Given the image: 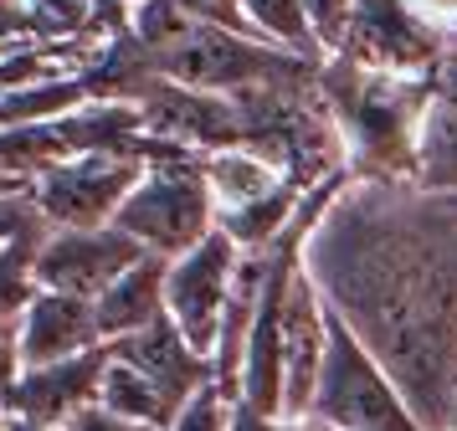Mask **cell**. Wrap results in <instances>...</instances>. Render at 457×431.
Segmentation results:
<instances>
[{
    "instance_id": "obj_17",
    "label": "cell",
    "mask_w": 457,
    "mask_h": 431,
    "mask_svg": "<svg viewBox=\"0 0 457 431\" xmlns=\"http://www.w3.org/2000/svg\"><path fill=\"white\" fill-rule=\"evenodd\" d=\"M98 406L119 410V416H129V421H145V427H154V431H165L170 421H175V410L165 406V395L149 385L129 360H119V349H113V360H108V369H104Z\"/></svg>"
},
{
    "instance_id": "obj_3",
    "label": "cell",
    "mask_w": 457,
    "mask_h": 431,
    "mask_svg": "<svg viewBox=\"0 0 457 431\" xmlns=\"http://www.w3.org/2000/svg\"><path fill=\"white\" fill-rule=\"evenodd\" d=\"M139 46H145L154 82H175L190 93H211V98H242L262 87H313L324 67L288 46H272L247 31H227V26H201L190 16L160 41H139Z\"/></svg>"
},
{
    "instance_id": "obj_25",
    "label": "cell",
    "mask_w": 457,
    "mask_h": 431,
    "mask_svg": "<svg viewBox=\"0 0 457 431\" xmlns=\"http://www.w3.org/2000/svg\"><path fill=\"white\" fill-rule=\"evenodd\" d=\"M67 431H154V427L129 421V416H119V410H108V406H87L83 416H72V421H67Z\"/></svg>"
},
{
    "instance_id": "obj_18",
    "label": "cell",
    "mask_w": 457,
    "mask_h": 431,
    "mask_svg": "<svg viewBox=\"0 0 457 431\" xmlns=\"http://www.w3.org/2000/svg\"><path fill=\"white\" fill-rule=\"evenodd\" d=\"M37 246L42 236L0 246V328H21L26 308L37 303Z\"/></svg>"
},
{
    "instance_id": "obj_8",
    "label": "cell",
    "mask_w": 457,
    "mask_h": 431,
    "mask_svg": "<svg viewBox=\"0 0 457 431\" xmlns=\"http://www.w3.org/2000/svg\"><path fill=\"white\" fill-rule=\"evenodd\" d=\"M447 52L453 41L432 31L406 0H354L350 41L334 62H354L365 72H395V78H427Z\"/></svg>"
},
{
    "instance_id": "obj_24",
    "label": "cell",
    "mask_w": 457,
    "mask_h": 431,
    "mask_svg": "<svg viewBox=\"0 0 457 431\" xmlns=\"http://www.w3.org/2000/svg\"><path fill=\"white\" fill-rule=\"evenodd\" d=\"M21 328H0V401H11V390L21 385Z\"/></svg>"
},
{
    "instance_id": "obj_19",
    "label": "cell",
    "mask_w": 457,
    "mask_h": 431,
    "mask_svg": "<svg viewBox=\"0 0 457 431\" xmlns=\"http://www.w3.org/2000/svg\"><path fill=\"white\" fill-rule=\"evenodd\" d=\"M242 5H247V26L262 41L319 62L313 37H309V0H242Z\"/></svg>"
},
{
    "instance_id": "obj_20",
    "label": "cell",
    "mask_w": 457,
    "mask_h": 431,
    "mask_svg": "<svg viewBox=\"0 0 457 431\" xmlns=\"http://www.w3.org/2000/svg\"><path fill=\"white\" fill-rule=\"evenodd\" d=\"M350 16H354V0H309V37L319 62H334L350 41Z\"/></svg>"
},
{
    "instance_id": "obj_2",
    "label": "cell",
    "mask_w": 457,
    "mask_h": 431,
    "mask_svg": "<svg viewBox=\"0 0 457 431\" xmlns=\"http://www.w3.org/2000/svg\"><path fill=\"white\" fill-rule=\"evenodd\" d=\"M319 93L339 123L350 180L416 185L432 72L427 78H395V72H365L354 62H324Z\"/></svg>"
},
{
    "instance_id": "obj_12",
    "label": "cell",
    "mask_w": 457,
    "mask_h": 431,
    "mask_svg": "<svg viewBox=\"0 0 457 431\" xmlns=\"http://www.w3.org/2000/svg\"><path fill=\"white\" fill-rule=\"evenodd\" d=\"M113 349H119V360H129V365L149 380V385L165 395L170 410L190 406L201 390L216 385V369H211V360L190 344L186 334L170 324V319L149 324L145 334H134V339H124V344H113Z\"/></svg>"
},
{
    "instance_id": "obj_31",
    "label": "cell",
    "mask_w": 457,
    "mask_h": 431,
    "mask_svg": "<svg viewBox=\"0 0 457 431\" xmlns=\"http://www.w3.org/2000/svg\"><path fill=\"white\" fill-rule=\"evenodd\" d=\"M119 5H129V11H139V5H145V0H119Z\"/></svg>"
},
{
    "instance_id": "obj_5",
    "label": "cell",
    "mask_w": 457,
    "mask_h": 431,
    "mask_svg": "<svg viewBox=\"0 0 457 431\" xmlns=\"http://www.w3.org/2000/svg\"><path fill=\"white\" fill-rule=\"evenodd\" d=\"M309 421L324 431H427L416 421L411 401L401 395V385L386 375V365L339 319L329 328Z\"/></svg>"
},
{
    "instance_id": "obj_13",
    "label": "cell",
    "mask_w": 457,
    "mask_h": 431,
    "mask_svg": "<svg viewBox=\"0 0 457 431\" xmlns=\"http://www.w3.org/2000/svg\"><path fill=\"white\" fill-rule=\"evenodd\" d=\"M104 349V328H98V308L67 293H37V303L21 319V365H62L78 354Z\"/></svg>"
},
{
    "instance_id": "obj_1",
    "label": "cell",
    "mask_w": 457,
    "mask_h": 431,
    "mask_svg": "<svg viewBox=\"0 0 457 431\" xmlns=\"http://www.w3.org/2000/svg\"><path fill=\"white\" fill-rule=\"evenodd\" d=\"M298 262L427 431L457 427V211L421 185L345 180Z\"/></svg>"
},
{
    "instance_id": "obj_23",
    "label": "cell",
    "mask_w": 457,
    "mask_h": 431,
    "mask_svg": "<svg viewBox=\"0 0 457 431\" xmlns=\"http://www.w3.org/2000/svg\"><path fill=\"white\" fill-rule=\"evenodd\" d=\"M175 11H186L190 21H201V26H227V31H247V37H257L247 26V5L242 0H170Z\"/></svg>"
},
{
    "instance_id": "obj_10",
    "label": "cell",
    "mask_w": 457,
    "mask_h": 431,
    "mask_svg": "<svg viewBox=\"0 0 457 431\" xmlns=\"http://www.w3.org/2000/svg\"><path fill=\"white\" fill-rule=\"evenodd\" d=\"M329 328L334 313L324 303L319 283L303 272V262H293L288 287H283V416L288 421H309L324 349H329Z\"/></svg>"
},
{
    "instance_id": "obj_22",
    "label": "cell",
    "mask_w": 457,
    "mask_h": 431,
    "mask_svg": "<svg viewBox=\"0 0 457 431\" xmlns=\"http://www.w3.org/2000/svg\"><path fill=\"white\" fill-rule=\"evenodd\" d=\"M26 236H46V221L31 195H0V246L26 242Z\"/></svg>"
},
{
    "instance_id": "obj_28",
    "label": "cell",
    "mask_w": 457,
    "mask_h": 431,
    "mask_svg": "<svg viewBox=\"0 0 457 431\" xmlns=\"http://www.w3.org/2000/svg\"><path fill=\"white\" fill-rule=\"evenodd\" d=\"M0 195H31V185H21L16 175H5V170H0Z\"/></svg>"
},
{
    "instance_id": "obj_35",
    "label": "cell",
    "mask_w": 457,
    "mask_h": 431,
    "mask_svg": "<svg viewBox=\"0 0 457 431\" xmlns=\"http://www.w3.org/2000/svg\"><path fill=\"white\" fill-rule=\"evenodd\" d=\"M453 46H457V41H453Z\"/></svg>"
},
{
    "instance_id": "obj_11",
    "label": "cell",
    "mask_w": 457,
    "mask_h": 431,
    "mask_svg": "<svg viewBox=\"0 0 457 431\" xmlns=\"http://www.w3.org/2000/svg\"><path fill=\"white\" fill-rule=\"evenodd\" d=\"M113 360V344L62 360V365H42L26 369L21 385L11 390V416L21 421H46V427H67L72 416H83L87 406H98V390H104V369Z\"/></svg>"
},
{
    "instance_id": "obj_7",
    "label": "cell",
    "mask_w": 457,
    "mask_h": 431,
    "mask_svg": "<svg viewBox=\"0 0 457 431\" xmlns=\"http://www.w3.org/2000/svg\"><path fill=\"white\" fill-rule=\"evenodd\" d=\"M242 246L231 242L227 231H216L206 242L175 257L165 267V319L201 354H216V339H221V324H227L231 293H237V272H242Z\"/></svg>"
},
{
    "instance_id": "obj_6",
    "label": "cell",
    "mask_w": 457,
    "mask_h": 431,
    "mask_svg": "<svg viewBox=\"0 0 457 431\" xmlns=\"http://www.w3.org/2000/svg\"><path fill=\"white\" fill-rule=\"evenodd\" d=\"M139 144H145V134L119 144V149H98V154L46 170L42 180L31 185V201L42 211L46 231H98V226L119 221L124 201L149 170Z\"/></svg>"
},
{
    "instance_id": "obj_32",
    "label": "cell",
    "mask_w": 457,
    "mask_h": 431,
    "mask_svg": "<svg viewBox=\"0 0 457 431\" xmlns=\"http://www.w3.org/2000/svg\"><path fill=\"white\" fill-rule=\"evenodd\" d=\"M309 431H324V427H313V421H309Z\"/></svg>"
},
{
    "instance_id": "obj_33",
    "label": "cell",
    "mask_w": 457,
    "mask_h": 431,
    "mask_svg": "<svg viewBox=\"0 0 457 431\" xmlns=\"http://www.w3.org/2000/svg\"><path fill=\"white\" fill-rule=\"evenodd\" d=\"M442 431H457V427H442Z\"/></svg>"
},
{
    "instance_id": "obj_26",
    "label": "cell",
    "mask_w": 457,
    "mask_h": 431,
    "mask_svg": "<svg viewBox=\"0 0 457 431\" xmlns=\"http://www.w3.org/2000/svg\"><path fill=\"white\" fill-rule=\"evenodd\" d=\"M231 431H309V421H288V416H268V410L237 406L231 410Z\"/></svg>"
},
{
    "instance_id": "obj_34",
    "label": "cell",
    "mask_w": 457,
    "mask_h": 431,
    "mask_svg": "<svg viewBox=\"0 0 457 431\" xmlns=\"http://www.w3.org/2000/svg\"><path fill=\"white\" fill-rule=\"evenodd\" d=\"M447 205H453V211H457V201H447Z\"/></svg>"
},
{
    "instance_id": "obj_29",
    "label": "cell",
    "mask_w": 457,
    "mask_h": 431,
    "mask_svg": "<svg viewBox=\"0 0 457 431\" xmlns=\"http://www.w3.org/2000/svg\"><path fill=\"white\" fill-rule=\"evenodd\" d=\"M11 431H67V427H46V421H21V416H16Z\"/></svg>"
},
{
    "instance_id": "obj_15",
    "label": "cell",
    "mask_w": 457,
    "mask_h": 431,
    "mask_svg": "<svg viewBox=\"0 0 457 431\" xmlns=\"http://www.w3.org/2000/svg\"><path fill=\"white\" fill-rule=\"evenodd\" d=\"M165 267H170L165 257H145L93 303L104 344H124V339H134V334H145L149 324L165 319Z\"/></svg>"
},
{
    "instance_id": "obj_14",
    "label": "cell",
    "mask_w": 457,
    "mask_h": 431,
    "mask_svg": "<svg viewBox=\"0 0 457 431\" xmlns=\"http://www.w3.org/2000/svg\"><path fill=\"white\" fill-rule=\"evenodd\" d=\"M416 185L427 195L457 201V46L436 62L432 98H427V123H421V164Z\"/></svg>"
},
{
    "instance_id": "obj_9",
    "label": "cell",
    "mask_w": 457,
    "mask_h": 431,
    "mask_svg": "<svg viewBox=\"0 0 457 431\" xmlns=\"http://www.w3.org/2000/svg\"><path fill=\"white\" fill-rule=\"evenodd\" d=\"M149 252L119 226L98 231H46L37 246V287L42 293H67L98 303L108 287L124 278L129 267H139Z\"/></svg>"
},
{
    "instance_id": "obj_27",
    "label": "cell",
    "mask_w": 457,
    "mask_h": 431,
    "mask_svg": "<svg viewBox=\"0 0 457 431\" xmlns=\"http://www.w3.org/2000/svg\"><path fill=\"white\" fill-rule=\"evenodd\" d=\"M406 5H411L432 31H442L447 41H457V0H406Z\"/></svg>"
},
{
    "instance_id": "obj_30",
    "label": "cell",
    "mask_w": 457,
    "mask_h": 431,
    "mask_svg": "<svg viewBox=\"0 0 457 431\" xmlns=\"http://www.w3.org/2000/svg\"><path fill=\"white\" fill-rule=\"evenodd\" d=\"M11 421H16V416H11V406H5V401H0V431H11Z\"/></svg>"
},
{
    "instance_id": "obj_21",
    "label": "cell",
    "mask_w": 457,
    "mask_h": 431,
    "mask_svg": "<svg viewBox=\"0 0 457 431\" xmlns=\"http://www.w3.org/2000/svg\"><path fill=\"white\" fill-rule=\"evenodd\" d=\"M231 410H237V401H231L221 385L201 390L190 406L175 410V421H170L165 431H231Z\"/></svg>"
},
{
    "instance_id": "obj_16",
    "label": "cell",
    "mask_w": 457,
    "mask_h": 431,
    "mask_svg": "<svg viewBox=\"0 0 457 431\" xmlns=\"http://www.w3.org/2000/svg\"><path fill=\"white\" fill-rule=\"evenodd\" d=\"M206 185L216 195V205H221V216H227V211H247L257 201H272L283 185H298V180H288V170L278 160H268L262 149L237 144V149L206 154Z\"/></svg>"
},
{
    "instance_id": "obj_4",
    "label": "cell",
    "mask_w": 457,
    "mask_h": 431,
    "mask_svg": "<svg viewBox=\"0 0 457 431\" xmlns=\"http://www.w3.org/2000/svg\"><path fill=\"white\" fill-rule=\"evenodd\" d=\"M145 180L134 185V195L119 211V231H129L149 257H186L195 246L221 231V205L206 185V160L190 154L180 144L149 139L145 134Z\"/></svg>"
}]
</instances>
